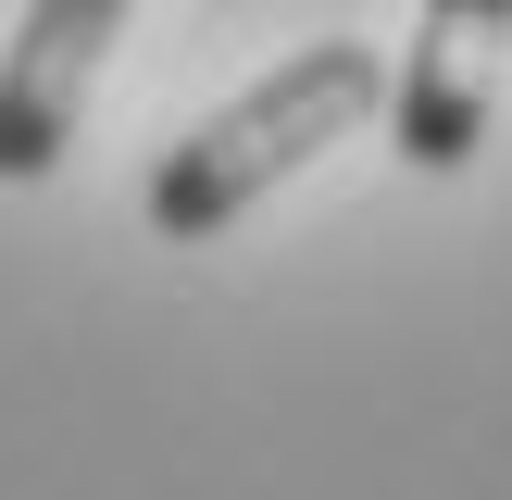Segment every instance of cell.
<instances>
[{"instance_id": "3", "label": "cell", "mask_w": 512, "mask_h": 500, "mask_svg": "<svg viewBox=\"0 0 512 500\" xmlns=\"http://www.w3.org/2000/svg\"><path fill=\"white\" fill-rule=\"evenodd\" d=\"M500 38H512V0H425L413 63L388 75V138H400L413 175H463L475 163L488 100H500Z\"/></svg>"}, {"instance_id": "1", "label": "cell", "mask_w": 512, "mask_h": 500, "mask_svg": "<svg viewBox=\"0 0 512 500\" xmlns=\"http://www.w3.org/2000/svg\"><path fill=\"white\" fill-rule=\"evenodd\" d=\"M375 100H388V63H375L363 38L288 50L263 88H238L213 125H188V138L150 163V238H175V250L225 238V225H238L263 188H288L313 150H338L350 125H375Z\"/></svg>"}, {"instance_id": "2", "label": "cell", "mask_w": 512, "mask_h": 500, "mask_svg": "<svg viewBox=\"0 0 512 500\" xmlns=\"http://www.w3.org/2000/svg\"><path fill=\"white\" fill-rule=\"evenodd\" d=\"M125 13H138V0H25L13 50H0V188H38V175L75 150L88 88H100V63H113Z\"/></svg>"}]
</instances>
